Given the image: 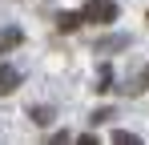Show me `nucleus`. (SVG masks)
Wrapping results in <instances>:
<instances>
[{"label": "nucleus", "mask_w": 149, "mask_h": 145, "mask_svg": "<svg viewBox=\"0 0 149 145\" xmlns=\"http://www.w3.org/2000/svg\"><path fill=\"white\" fill-rule=\"evenodd\" d=\"M113 117H117V109H113V105H105V109H97L89 121H93V125H105V121H113Z\"/></svg>", "instance_id": "0eeeda50"}, {"label": "nucleus", "mask_w": 149, "mask_h": 145, "mask_svg": "<svg viewBox=\"0 0 149 145\" xmlns=\"http://www.w3.org/2000/svg\"><path fill=\"white\" fill-rule=\"evenodd\" d=\"M125 45H129V36H101L93 48H97V52H117V48H125Z\"/></svg>", "instance_id": "39448f33"}, {"label": "nucleus", "mask_w": 149, "mask_h": 145, "mask_svg": "<svg viewBox=\"0 0 149 145\" xmlns=\"http://www.w3.org/2000/svg\"><path fill=\"white\" fill-rule=\"evenodd\" d=\"M28 117L36 121V125H49V121L56 117V109H52V105H32V109H28Z\"/></svg>", "instance_id": "423d86ee"}, {"label": "nucleus", "mask_w": 149, "mask_h": 145, "mask_svg": "<svg viewBox=\"0 0 149 145\" xmlns=\"http://www.w3.org/2000/svg\"><path fill=\"white\" fill-rule=\"evenodd\" d=\"M109 85H113V69H109V65H105V69H101V81H97V93H105V89H109Z\"/></svg>", "instance_id": "1a4fd4ad"}, {"label": "nucleus", "mask_w": 149, "mask_h": 145, "mask_svg": "<svg viewBox=\"0 0 149 145\" xmlns=\"http://www.w3.org/2000/svg\"><path fill=\"white\" fill-rule=\"evenodd\" d=\"M81 24H89L85 12H61V16H56V28H61V32H77Z\"/></svg>", "instance_id": "20e7f679"}, {"label": "nucleus", "mask_w": 149, "mask_h": 145, "mask_svg": "<svg viewBox=\"0 0 149 145\" xmlns=\"http://www.w3.org/2000/svg\"><path fill=\"white\" fill-rule=\"evenodd\" d=\"M20 45H24V32L20 28H0V56L12 52V48H20Z\"/></svg>", "instance_id": "7ed1b4c3"}, {"label": "nucleus", "mask_w": 149, "mask_h": 145, "mask_svg": "<svg viewBox=\"0 0 149 145\" xmlns=\"http://www.w3.org/2000/svg\"><path fill=\"white\" fill-rule=\"evenodd\" d=\"M133 89H137V93H145V89H149V65L137 72V85H133Z\"/></svg>", "instance_id": "9d476101"}, {"label": "nucleus", "mask_w": 149, "mask_h": 145, "mask_svg": "<svg viewBox=\"0 0 149 145\" xmlns=\"http://www.w3.org/2000/svg\"><path fill=\"white\" fill-rule=\"evenodd\" d=\"M20 81H24V77H20V69H16V65H8V61H0V97L16 93V89H20Z\"/></svg>", "instance_id": "f03ea898"}, {"label": "nucleus", "mask_w": 149, "mask_h": 145, "mask_svg": "<svg viewBox=\"0 0 149 145\" xmlns=\"http://www.w3.org/2000/svg\"><path fill=\"white\" fill-rule=\"evenodd\" d=\"M81 12H85L89 24H113L117 20V4H113V0H89Z\"/></svg>", "instance_id": "f257e3e1"}, {"label": "nucleus", "mask_w": 149, "mask_h": 145, "mask_svg": "<svg viewBox=\"0 0 149 145\" xmlns=\"http://www.w3.org/2000/svg\"><path fill=\"white\" fill-rule=\"evenodd\" d=\"M45 141H56V145H65V141H73L65 129H56V133H45Z\"/></svg>", "instance_id": "9b49d317"}, {"label": "nucleus", "mask_w": 149, "mask_h": 145, "mask_svg": "<svg viewBox=\"0 0 149 145\" xmlns=\"http://www.w3.org/2000/svg\"><path fill=\"white\" fill-rule=\"evenodd\" d=\"M113 141L117 145H137L141 137H133V133H125V129H113Z\"/></svg>", "instance_id": "6e6552de"}]
</instances>
